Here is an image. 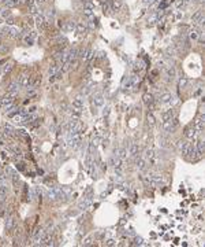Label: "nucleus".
Masks as SVG:
<instances>
[{
	"instance_id": "f257e3e1",
	"label": "nucleus",
	"mask_w": 205,
	"mask_h": 247,
	"mask_svg": "<svg viewBox=\"0 0 205 247\" xmlns=\"http://www.w3.org/2000/svg\"><path fill=\"white\" fill-rule=\"evenodd\" d=\"M160 103L165 107H170V106H172L175 103V98H174V95L171 94H164L161 95V98H160Z\"/></svg>"
},
{
	"instance_id": "f03ea898",
	"label": "nucleus",
	"mask_w": 205,
	"mask_h": 247,
	"mask_svg": "<svg viewBox=\"0 0 205 247\" xmlns=\"http://www.w3.org/2000/svg\"><path fill=\"white\" fill-rule=\"evenodd\" d=\"M151 177V184H153V185H163L164 184V181H163V176L161 174H159V173H153V174H149Z\"/></svg>"
},
{
	"instance_id": "7ed1b4c3",
	"label": "nucleus",
	"mask_w": 205,
	"mask_h": 247,
	"mask_svg": "<svg viewBox=\"0 0 205 247\" xmlns=\"http://www.w3.org/2000/svg\"><path fill=\"white\" fill-rule=\"evenodd\" d=\"M190 147H191V143L186 142V140H179V142H178V148L182 151V154H183V155H187Z\"/></svg>"
},
{
	"instance_id": "20e7f679",
	"label": "nucleus",
	"mask_w": 205,
	"mask_h": 247,
	"mask_svg": "<svg viewBox=\"0 0 205 247\" xmlns=\"http://www.w3.org/2000/svg\"><path fill=\"white\" fill-rule=\"evenodd\" d=\"M3 32H4V34H7L8 37H16L18 34H19V30H18L15 26H11V25L5 26L4 29H3Z\"/></svg>"
},
{
	"instance_id": "39448f33",
	"label": "nucleus",
	"mask_w": 205,
	"mask_h": 247,
	"mask_svg": "<svg viewBox=\"0 0 205 247\" xmlns=\"http://www.w3.org/2000/svg\"><path fill=\"white\" fill-rule=\"evenodd\" d=\"M90 203H92V195H89V196H85L84 199L79 202L78 209H79V210H86V209L90 206Z\"/></svg>"
},
{
	"instance_id": "423d86ee",
	"label": "nucleus",
	"mask_w": 205,
	"mask_h": 247,
	"mask_svg": "<svg viewBox=\"0 0 205 247\" xmlns=\"http://www.w3.org/2000/svg\"><path fill=\"white\" fill-rule=\"evenodd\" d=\"M60 26H62V29H63L64 32H73V30H75V28H77V22L75 21H66L63 25L60 23Z\"/></svg>"
},
{
	"instance_id": "0eeeda50",
	"label": "nucleus",
	"mask_w": 205,
	"mask_h": 247,
	"mask_svg": "<svg viewBox=\"0 0 205 247\" xmlns=\"http://www.w3.org/2000/svg\"><path fill=\"white\" fill-rule=\"evenodd\" d=\"M92 103H93L95 107H101V106L104 105V96H103V94H96L95 96H93Z\"/></svg>"
},
{
	"instance_id": "6e6552de",
	"label": "nucleus",
	"mask_w": 205,
	"mask_h": 247,
	"mask_svg": "<svg viewBox=\"0 0 205 247\" xmlns=\"http://www.w3.org/2000/svg\"><path fill=\"white\" fill-rule=\"evenodd\" d=\"M14 96L15 95H11L10 92H8V95H4L3 98H1V105L4 106H10V105H14Z\"/></svg>"
},
{
	"instance_id": "1a4fd4ad",
	"label": "nucleus",
	"mask_w": 205,
	"mask_h": 247,
	"mask_svg": "<svg viewBox=\"0 0 205 247\" xmlns=\"http://www.w3.org/2000/svg\"><path fill=\"white\" fill-rule=\"evenodd\" d=\"M191 21H193L194 25H201L204 22V14H202V11H197L194 15H193Z\"/></svg>"
},
{
	"instance_id": "9d476101",
	"label": "nucleus",
	"mask_w": 205,
	"mask_h": 247,
	"mask_svg": "<svg viewBox=\"0 0 205 247\" xmlns=\"http://www.w3.org/2000/svg\"><path fill=\"white\" fill-rule=\"evenodd\" d=\"M197 133H198V131L195 129L194 126H189V128H186V131H185V136L187 137V139H195Z\"/></svg>"
},
{
	"instance_id": "9b49d317",
	"label": "nucleus",
	"mask_w": 205,
	"mask_h": 247,
	"mask_svg": "<svg viewBox=\"0 0 205 247\" xmlns=\"http://www.w3.org/2000/svg\"><path fill=\"white\" fill-rule=\"evenodd\" d=\"M204 116L201 114V116H198L197 118H195V121H194V128L198 131V133H200L201 131H202V128H204Z\"/></svg>"
},
{
	"instance_id": "f8f14e48",
	"label": "nucleus",
	"mask_w": 205,
	"mask_h": 247,
	"mask_svg": "<svg viewBox=\"0 0 205 247\" xmlns=\"http://www.w3.org/2000/svg\"><path fill=\"white\" fill-rule=\"evenodd\" d=\"M18 83H19L21 87H29V85L32 84V78L25 76V74H22L21 77H18Z\"/></svg>"
},
{
	"instance_id": "ddd939ff",
	"label": "nucleus",
	"mask_w": 205,
	"mask_h": 247,
	"mask_svg": "<svg viewBox=\"0 0 205 247\" xmlns=\"http://www.w3.org/2000/svg\"><path fill=\"white\" fill-rule=\"evenodd\" d=\"M19 88H21L19 83H18V81H12V83L8 85V92H10L11 95H16L18 92H19Z\"/></svg>"
},
{
	"instance_id": "4468645a",
	"label": "nucleus",
	"mask_w": 205,
	"mask_h": 247,
	"mask_svg": "<svg viewBox=\"0 0 205 247\" xmlns=\"http://www.w3.org/2000/svg\"><path fill=\"white\" fill-rule=\"evenodd\" d=\"M175 124H174V121L171 120V121H164L163 122V129L165 132H168V133H171V132H174V129H175Z\"/></svg>"
},
{
	"instance_id": "2eb2a0df",
	"label": "nucleus",
	"mask_w": 205,
	"mask_h": 247,
	"mask_svg": "<svg viewBox=\"0 0 205 247\" xmlns=\"http://www.w3.org/2000/svg\"><path fill=\"white\" fill-rule=\"evenodd\" d=\"M127 154L130 155V158H136L137 155H138V146H137L136 143L130 144V147H129V151H127Z\"/></svg>"
},
{
	"instance_id": "dca6fc26",
	"label": "nucleus",
	"mask_w": 205,
	"mask_h": 247,
	"mask_svg": "<svg viewBox=\"0 0 205 247\" xmlns=\"http://www.w3.org/2000/svg\"><path fill=\"white\" fill-rule=\"evenodd\" d=\"M142 100H144V103H145L148 107H153V102H155V99H153V96L151 94H145L144 96H142Z\"/></svg>"
},
{
	"instance_id": "f3484780",
	"label": "nucleus",
	"mask_w": 205,
	"mask_h": 247,
	"mask_svg": "<svg viewBox=\"0 0 205 247\" xmlns=\"http://www.w3.org/2000/svg\"><path fill=\"white\" fill-rule=\"evenodd\" d=\"M0 3L4 6L5 8H12L19 3V0H0Z\"/></svg>"
},
{
	"instance_id": "a211bd4d",
	"label": "nucleus",
	"mask_w": 205,
	"mask_h": 247,
	"mask_svg": "<svg viewBox=\"0 0 205 247\" xmlns=\"http://www.w3.org/2000/svg\"><path fill=\"white\" fill-rule=\"evenodd\" d=\"M89 28H88V25H86V22H78L77 23V28H75V30L78 32V33H81V34H84V33H86V30H88Z\"/></svg>"
},
{
	"instance_id": "6ab92c4d",
	"label": "nucleus",
	"mask_w": 205,
	"mask_h": 247,
	"mask_svg": "<svg viewBox=\"0 0 205 247\" xmlns=\"http://www.w3.org/2000/svg\"><path fill=\"white\" fill-rule=\"evenodd\" d=\"M73 106H74V109H82L84 107V98L82 96H77L75 99L73 100Z\"/></svg>"
},
{
	"instance_id": "aec40b11",
	"label": "nucleus",
	"mask_w": 205,
	"mask_h": 247,
	"mask_svg": "<svg viewBox=\"0 0 205 247\" xmlns=\"http://www.w3.org/2000/svg\"><path fill=\"white\" fill-rule=\"evenodd\" d=\"M93 11H95V6L92 4V3H86V4H85L84 12H85V15L88 17V18L93 15Z\"/></svg>"
},
{
	"instance_id": "412c9836",
	"label": "nucleus",
	"mask_w": 205,
	"mask_h": 247,
	"mask_svg": "<svg viewBox=\"0 0 205 247\" xmlns=\"http://www.w3.org/2000/svg\"><path fill=\"white\" fill-rule=\"evenodd\" d=\"M115 157H118L119 159L125 161L127 158V150L126 148H121V150H115Z\"/></svg>"
},
{
	"instance_id": "4be33fe9",
	"label": "nucleus",
	"mask_w": 205,
	"mask_h": 247,
	"mask_svg": "<svg viewBox=\"0 0 205 247\" xmlns=\"http://www.w3.org/2000/svg\"><path fill=\"white\" fill-rule=\"evenodd\" d=\"M174 111L172 110H167V111H164L163 114H161V120H163V122L164 121H171L174 118Z\"/></svg>"
},
{
	"instance_id": "5701e85b",
	"label": "nucleus",
	"mask_w": 205,
	"mask_h": 247,
	"mask_svg": "<svg viewBox=\"0 0 205 247\" xmlns=\"http://www.w3.org/2000/svg\"><path fill=\"white\" fill-rule=\"evenodd\" d=\"M137 169L140 170V172H144V170H146V162H145V159H137Z\"/></svg>"
},
{
	"instance_id": "b1692460",
	"label": "nucleus",
	"mask_w": 205,
	"mask_h": 247,
	"mask_svg": "<svg viewBox=\"0 0 205 247\" xmlns=\"http://www.w3.org/2000/svg\"><path fill=\"white\" fill-rule=\"evenodd\" d=\"M56 43H58V45L60 48H64L66 45L68 44V41H67V39L64 36H59V37H56Z\"/></svg>"
},
{
	"instance_id": "393cba45",
	"label": "nucleus",
	"mask_w": 205,
	"mask_h": 247,
	"mask_svg": "<svg viewBox=\"0 0 205 247\" xmlns=\"http://www.w3.org/2000/svg\"><path fill=\"white\" fill-rule=\"evenodd\" d=\"M204 151H205L204 142H202V140L197 142V154H198V157H202V155H204Z\"/></svg>"
},
{
	"instance_id": "a878e982",
	"label": "nucleus",
	"mask_w": 205,
	"mask_h": 247,
	"mask_svg": "<svg viewBox=\"0 0 205 247\" xmlns=\"http://www.w3.org/2000/svg\"><path fill=\"white\" fill-rule=\"evenodd\" d=\"M14 224H15V220H14V217H8L7 220H5V229L7 231H10L14 228Z\"/></svg>"
},
{
	"instance_id": "bb28decb",
	"label": "nucleus",
	"mask_w": 205,
	"mask_h": 247,
	"mask_svg": "<svg viewBox=\"0 0 205 247\" xmlns=\"http://www.w3.org/2000/svg\"><path fill=\"white\" fill-rule=\"evenodd\" d=\"M200 37V32H198V29H191V30L189 32V39L190 40H197Z\"/></svg>"
},
{
	"instance_id": "cd10ccee",
	"label": "nucleus",
	"mask_w": 205,
	"mask_h": 247,
	"mask_svg": "<svg viewBox=\"0 0 205 247\" xmlns=\"http://www.w3.org/2000/svg\"><path fill=\"white\" fill-rule=\"evenodd\" d=\"M36 25L38 28H42L44 25H45V18H44L42 15H38V14H37L36 15Z\"/></svg>"
},
{
	"instance_id": "c85d7f7f",
	"label": "nucleus",
	"mask_w": 205,
	"mask_h": 247,
	"mask_svg": "<svg viewBox=\"0 0 205 247\" xmlns=\"http://www.w3.org/2000/svg\"><path fill=\"white\" fill-rule=\"evenodd\" d=\"M92 58H93V51L92 50H85V54H84V56H82V59L86 61V62H89Z\"/></svg>"
},
{
	"instance_id": "c756f323",
	"label": "nucleus",
	"mask_w": 205,
	"mask_h": 247,
	"mask_svg": "<svg viewBox=\"0 0 205 247\" xmlns=\"http://www.w3.org/2000/svg\"><path fill=\"white\" fill-rule=\"evenodd\" d=\"M59 70H60V66H59V65H53V66H51V67H49L48 73H49V76H55V74L59 72Z\"/></svg>"
},
{
	"instance_id": "7c9ffc66",
	"label": "nucleus",
	"mask_w": 205,
	"mask_h": 247,
	"mask_svg": "<svg viewBox=\"0 0 205 247\" xmlns=\"http://www.w3.org/2000/svg\"><path fill=\"white\" fill-rule=\"evenodd\" d=\"M10 15H11L10 8H3V10H0V17H1V18L7 19V18H10Z\"/></svg>"
},
{
	"instance_id": "2f4dec72",
	"label": "nucleus",
	"mask_w": 205,
	"mask_h": 247,
	"mask_svg": "<svg viewBox=\"0 0 205 247\" xmlns=\"http://www.w3.org/2000/svg\"><path fill=\"white\" fill-rule=\"evenodd\" d=\"M23 41H25L26 45H33V43H34V37H33L32 34H27V36L23 37Z\"/></svg>"
},
{
	"instance_id": "473e14b6",
	"label": "nucleus",
	"mask_w": 205,
	"mask_h": 247,
	"mask_svg": "<svg viewBox=\"0 0 205 247\" xmlns=\"http://www.w3.org/2000/svg\"><path fill=\"white\" fill-rule=\"evenodd\" d=\"M7 192H8V187H7L5 184L0 185V199H3L5 195H7Z\"/></svg>"
},
{
	"instance_id": "72a5a7b5",
	"label": "nucleus",
	"mask_w": 205,
	"mask_h": 247,
	"mask_svg": "<svg viewBox=\"0 0 205 247\" xmlns=\"http://www.w3.org/2000/svg\"><path fill=\"white\" fill-rule=\"evenodd\" d=\"M144 67H145V66H144V62H142V61H137V62H136V66H134L136 72H138V73H140L141 70H144Z\"/></svg>"
},
{
	"instance_id": "f704fd0d",
	"label": "nucleus",
	"mask_w": 205,
	"mask_h": 247,
	"mask_svg": "<svg viewBox=\"0 0 205 247\" xmlns=\"http://www.w3.org/2000/svg\"><path fill=\"white\" fill-rule=\"evenodd\" d=\"M186 85H187V78L182 77V78L179 80V83H178V88H179V89H182V88H185Z\"/></svg>"
},
{
	"instance_id": "c9c22d12",
	"label": "nucleus",
	"mask_w": 205,
	"mask_h": 247,
	"mask_svg": "<svg viewBox=\"0 0 205 247\" xmlns=\"http://www.w3.org/2000/svg\"><path fill=\"white\" fill-rule=\"evenodd\" d=\"M12 118H14V121H15L16 124H23V122H25V117L21 116V114H19V116L16 114V116H14Z\"/></svg>"
},
{
	"instance_id": "e433bc0d",
	"label": "nucleus",
	"mask_w": 205,
	"mask_h": 247,
	"mask_svg": "<svg viewBox=\"0 0 205 247\" xmlns=\"http://www.w3.org/2000/svg\"><path fill=\"white\" fill-rule=\"evenodd\" d=\"M129 81H130V85H131V87H136L137 83H138V77L134 74V76H131V77H129Z\"/></svg>"
},
{
	"instance_id": "4c0bfd02",
	"label": "nucleus",
	"mask_w": 205,
	"mask_h": 247,
	"mask_svg": "<svg viewBox=\"0 0 205 247\" xmlns=\"http://www.w3.org/2000/svg\"><path fill=\"white\" fill-rule=\"evenodd\" d=\"M146 118H148V124H149V125H155V122H156V120H155V117H153L152 113H149Z\"/></svg>"
},
{
	"instance_id": "58836bf2",
	"label": "nucleus",
	"mask_w": 205,
	"mask_h": 247,
	"mask_svg": "<svg viewBox=\"0 0 205 247\" xmlns=\"http://www.w3.org/2000/svg\"><path fill=\"white\" fill-rule=\"evenodd\" d=\"M136 246H145V243H144V239L140 236H136V242H134Z\"/></svg>"
},
{
	"instance_id": "ea45409f",
	"label": "nucleus",
	"mask_w": 205,
	"mask_h": 247,
	"mask_svg": "<svg viewBox=\"0 0 205 247\" xmlns=\"http://www.w3.org/2000/svg\"><path fill=\"white\" fill-rule=\"evenodd\" d=\"M12 132H14V129H12L10 125H5L4 126V133H5V135H8V136H10V135H12Z\"/></svg>"
},
{
	"instance_id": "a19ab883",
	"label": "nucleus",
	"mask_w": 205,
	"mask_h": 247,
	"mask_svg": "<svg viewBox=\"0 0 205 247\" xmlns=\"http://www.w3.org/2000/svg\"><path fill=\"white\" fill-rule=\"evenodd\" d=\"M167 74H168L171 78H174V77H175V69H174L172 66H171V67H168V69H167Z\"/></svg>"
},
{
	"instance_id": "79ce46f5",
	"label": "nucleus",
	"mask_w": 205,
	"mask_h": 247,
	"mask_svg": "<svg viewBox=\"0 0 205 247\" xmlns=\"http://www.w3.org/2000/svg\"><path fill=\"white\" fill-rule=\"evenodd\" d=\"M29 7H30V12H32V14H37V12H38V7H37L34 3H33L32 6H29Z\"/></svg>"
},
{
	"instance_id": "37998d69",
	"label": "nucleus",
	"mask_w": 205,
	"mask_h": 247,
	"mask_svg": "<svg viewBox=\"0 0 205 247\" xmlns=\"http://www.w3.org/2000/svg\"><path fill=\"white\" fill-rule=\"evenodd\" d=\"M153 154H155V151H153L152 148H148L146 153H145V157L146 158H153Z\"/></svg>"
},
{
	"instance_id": "c03bdc74",
	"label": "nucleus",
	"mask_w": 205,
	"mask_h": 247,
	"mask_svg": "<svg viewBox=\"0 0 205 247\" xmlns=\"http://www.w3.org/2000/svg\"><path fill=\"white\" fill-rule=\"evenodd\" d=\"M27 95H29V96H34V95H36V88H34V87L27 88Z\"/></svg>"
},
{
	"instance_id": "a18cd8bd",
	"label": "nucleus",
	"mask_w": 205,
	"mask_h": 247,
	"mask_svg": "<svg viewBox=\"0 0 205 247\" xmlns=\"http://www.w3.org/2000/svg\"><path fill=\"white\" fill-rule=\"evenodd\" d=\"M11 69H12V65H10V63H7V65H4V67H3V72L4 73H8Z\"/></svg>"
},
{
	"instance_id": "49530a36",
	"label": "nucleus",
	"mask_w": 205,
	"mask_h": 247,
	"mask_svg": "<svg viewBox=\"0 0 205 247\" xmlns=\"http://www.w3.org/2000/svg\"><path fill=\"white\" fill-rule=\"evenodd\" d=\"M103 8H104V12H110V6H108V3H104L103 4Z\"/></svg>"
},
{
	"instance_id": "de8ad7c7",
	"label": "nucleus",
	"mask_w": 205,
	"mask_h": 247,
	"mask_svg": "<svg viewBox=\"0 0 205 247\" xmlns=\"http://www.w3.org/2000/svg\"><path fill=\"white\" fill-rule=\"evenodd\" d=\"M56 80H58L56 78V76H49V83H51V84H53Z\"/></svg>"
},
{
	"instance_id": "09e8293b",
	"label": "nucleus",
	"mask_w": 205,
	"mask_h": 247,
	"mask_svg": "<svg viewBox=\"0 0 205 247\" xmlns=\"http://www.w3.org/2000/svg\"><path fill=\"white\" fill-rule=\"evenodd\" d=\"M115 244V240H112V239H110L108 242H107V246H114Z\"/></svg>"
},
{
	"instance_id": "8fccbe9b",
	"label": "nucleus",
	"mask_w": 205,
	"mask_h": 247,
	"mask_svg": "<svg viewBox=\"0 0 205 247\" xmlns=\"http://www.w3.org/2000/svg\"><path fill=\"white\" fill-rule=\"evenodd\" d=\"M108 113H110V107H105V110H104V117H105V116H108Z\"/></svg>"
},
{
	"instance_id": "3c124183",
	"label": "nucleus",
	"mask_w": 205,
	"mask_h": 247,
	"mask_svg": "<svg viewBox=\"0 0 205 247\" xmlns=\"http://www.w3.org/2000/svg\"><path fill=\"white\" fill-rule=\"evenodd\" d=\"M144 1H145V4H152L155 0H144Z\"/></svg>"
},
{
	"instance_id": "603ef678",
	"label": "nucleus",
	"mask_w": 205,
	"mask_h": 247,
	"mask_svg": "<svg viewBox=\"0 0 205 247\" xmlns=\"http://www.w3.org/2000/svg\"><path fill=\"white\" fill-rule=\"evenodd\" d=\"M4 184V177H0V185Z\"/></svg>"
},
{
	"instance_id": "864d4df0",
	"label": "nucleus",
	"mask_w": 205,
	"mask_h": 247,
	"mask_svg": "<svg viewBox=\"0 0 205 247\" xmlns=\"http://www.w3.org/2000/svg\"><path fill=\"white\" fill-rule=\"evenodd\" d=\"M129 233H130L131 236H134V235H136V233H134V231H133V229H130V231H129Z\"/></svg>"
},
{
	"instance_id": "5fc2aeb1",
	"label": "nucleus",
	"mask_w": 205,
	"mask_h": 247,
	"mask_svg": "<svg viewBox=\"0 0 205 247\" xmlns=\"http://www.w3.org/2000/svg\"><path fill=\"white\" fill-rule=\"evenodd\" d=\"M36 3H41L42 4V3H45V0H36Z\"/></svg>"
}]
</instances>
